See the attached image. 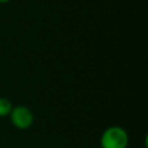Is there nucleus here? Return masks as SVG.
<instances>
[{"instance_id": "f257e3e1", "label": "nucleus", "mask_w": 148, "mask_h": 148, "mask_svg": "<svg viewBox=\"0 0 148 148\" xmlns=\"http://www.w3.org/2000/svg\"><path fill=\"white\" fill-rule=\"evenodd\" d=\"M128 145V135L120 126L108 127L101 136L102 148H126Z\"/></svg>"}, {"instance_id": "f03ea898", "label": "nucleus", "mask_w": 148, "mask_h": 148, "mask_svg": "<svg viewBox=\"0 0 148 148\" xmlns=\"http://www.w3.org/2000/svg\"><path fill=\"white\" fill-rule=\"evenodd\" d=\"M9 116H10V120L13 125L17 127L18 130H27L34 123V114L31 110L23 105L13 108Z\"/></svg>"}, {"instance_id": "7ed1b4c3", "label": "nucleus", "mask_w": 148, "mask_h": 148, "mask_svg": "<svg viewBox=\"0 0 148 148\" xmlns=\"http://www.w3.org/2000/svg\"><path fill=\"white\" fill-rule=\"evenodd\" d=\"M13 106L12 103L9 102V99L5 98V97H0V117H6L10 113Z\"/></svg>"}, {"instance_id": "20e7f679", "label": "nucleus", "mask_w": 148, "mask_h": 148, "mask_svg": "<svg viewBox=\"0 0 148 148\" xmlns=\"http://www.w3.org/2000/svg\"><path fill=\"white\" fill-rule=\"evenodd\" d=\"M10 0H0V3H6V2H9Z\"/></svg>"}]
</instances>
